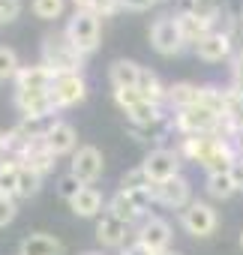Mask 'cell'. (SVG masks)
Segmentation results:
<instances>
[{"instance_id": "cell-1", "label": "cell", "mask_w": 243, "mask_h": 255, "mask_svg": "<svg viewBox=\"0 0 243 255\" xmlns=\"http://www.w3.org/2000/svg\"><path fill=\"white\" fill-rule=\"evenodd\" d=\"M42 63L48 69H54L57 75L63 72H78L84 63V54L69 42L66 33H48L42 42Z\"/></svg>"}, {"instance_id": "cell-2", "label": "cell", "mask_w": 243, "mask_h": 255, "mask_svg": "<svg viewBox=\"0 0 243 255\" xmlns=\"http://www.w3.org/2000/svg\"><path fill=\"white\" fill-rule=\"evenodd\" d=\"M177 129L183 135H219L222 129V114L204 108V105H192L183 108L177 114Z\"/></svg>"}, {"instance_id": "cell-3", "label": "cell", "mask_w": 243, "mask_h": 255, "mask_svg": "<svg viewBox=\"0 0 243 255\" xmlns=\"http://www.w3.org/2000/svg\"><path fill=\"white\" fill-rule=\"evenodd\" d=\"M63 33L69 36V42L81 54H90L99 45V15H93V12H75L69 18V24H66Z\"/></svg>"}, {"instance_id": "cell-4", "label": "cell", "mask_w": 243, "mask_h": 255, "mask_svg": "<svg viewBox=\"0 0 243 255\" xmlns=\"http://www.w3.org/2000/svg\"><path fill=\"white\" fill-rule=\"evenodd\" d=\"M180 225L186 228V234L192 237H210L219 225L216 219V210L204 201H189L183 210H180Z\"/></svg>"}, {"instance_id": "cell-5", "label": "cell", "mask_w": 243, "mask_h": 255, "mask_svg": "<svg viewBox=\"0 0 243 255\" xmlns=\"http://www.w3.org/2000/svg\"><path fill=\"white\" fill-rule=\"evenodd\" d=\"M141 168L150 177V183H165V180L180 174V153H174L168 147H156V150H150L144 156Z\"/></svg>"}, {"instance_id": "cell-6", "label": "cell", "mask_w": 243, "mask_h": 255, "mask_svg": "<svg viewBox=\"0 0 243 255\" xmlns=\"http://www.w3.org/2000/svg\"><path fill=\"white\" fill-rule=\"evenodd\" d=\"M150 42H153V48L159 51V54H177L180 48H183V33H180V24H177V15H162V18H156L153 21V27H150Z\"/></svg>"}, {"instance_id": "cell-7", "label": "cell", "mask_w": 243, "mask_h": 255, "mask_svg": "<svg viewBox=\"0 0 243 255\" xmlns=\"http://www.w3.org/2000/svg\"><path fill=\"white\" fill-rule=\"evenodd\" d=\"M87 93V84L81 78V72H63L54 78L51 84V99H54V108H69V105H78Z\"/></svg>"}, {"instance_id": "cell-8", "label": "cell", "mask_w": 243, "mask_h": 255, "mask_svg": "<svg viewBox=\"0 0 243 255\" xmlns=\"http://www.w3.org/2000/svg\"><path fill=\"white\" fill-rule=\"evenodd\" d=\"M102 168H105V159H102V153H99V147H93V144H84V147H78L75 153H72V174L81 180V183H96L99 177H102Z\"/></svg>"}, {"instance_id": "cell-9", "label": "cell", "mask_w": 243, "mask_h": 255, "mask_svg": "<svg viewBox=\"0 0 243 255\" xmlns=\"http://www.w3.org/2000/svg\"><path fill=\"white\" fill-rule=\"evenodd\" d=\"M15 105L24 120H45L48 114H54L51 90H15Z\"/></svg>"}, {"instance_id": "cell-10", "label": "cell", "mask_w": 243, "mask_h": 255, "mask_svg": "<svg viewBox=\"0 0 243 255\" xmlns=\"http://www.w3.org/2000/svg\"><path fill=\"white\" fill-rule=\"evenodd\" d=\"M150 189H153V201H159V204H165V207L180 210V207L189 204V183H186V177H180V174L171 177V180H165V183H153Z\"/></svg>"}, {"instance_id": "cell-11", "label": "cell", "mask_w": 243, "mask_h": 255, "mask_svg": "<svg viewBox=\"0 0 243 255\" xmlns=\"http://www.w3.org/2000/svg\"><path fill=\"white\" fill-rule=\"evenodd\" d=\"M75 141H78V135H75V126H72V123H66V120H51V123H48V129H45V144H48V150H51L54 156L72 153V150H75Z\"/></svg>"}, {"instance_id": "cell-12", "label": "cell", "mask_w": 243, "mask_h": 255, "mask_svg": "<svg viewBox=\"0 0 243 255\" xmlns=\"http://www.w3.org/2000/svg\"><path fill=\"white\" fill-rule=\"evenodd\" d=\"M57 72L48 69L45 63H36V66H21L18 75H15V90H51Z\"/></svg>"}, {"instance_id": "cell-13", "label": "cell", "mask_w": 243, "mask_h": 255, "mask_svg": "<svg viewBox=\"0 0 243 255\" xmlns=\"http://www.w3.org/2000/svg\"><path fill=\"white\" fill-rule=\"evenodd\" d=\"M126 234H129V225L123 219H117L111 213H105L96 225V240L105 246V249H117V246H123L126 243Z\"/></svg>"}, {"instance_id": "cell-14", "label": "cell", "mask_w": 243, "mask_h": 255, "mask_svg": "<svg viewBox=\"0 0 243 255\" xmlns=\"http://www.w3.org/2000/svg\"><path fill=\"white\" fill-rule=\"evenodd\" d=\"M195 54H198L201 60H207V63H216V60H222V57L231 54V36L222 33V30H213V33H207L204 39L195 42Z\"/></svg>"}, {"instance_id": "cell-15", "label": "cell", "mask_w": 243, "mask_h": 255, "mask_svg": "<svg viewBox=\"0 0 243 255\" xmlns=\"http://www.w3.org/2000/svg\"><path fill=\"white\" fill-rule=\"evenodd\" d=\"M21 165L30 168V171H36V174H45V171L54 168V153L48 150L45 135H42V138H33V141L24 147V153H21Z\"/></svg>"}, {"instance_id": "cell-16", "label": "cell", "mask_w": 243, "mask_h": 255, "mask_svg": "<svg viewBox=\"0 0 243 255\" xmlns=\"http://www.w3.org/2000/svg\"><path fill=\"white\" fill-rule=\"evenodd\" d=\"M141 72L144 69L135 60H114L111 69H108V78H111V87L114 90H138Z\"/></svg>"}, {"instance_id": "cell-17", "label": "cell", "mask_w": 243, "mask_h": 255, "mask_svg": "<svg viewBox=\"0 0 243 255\" xmlns=\"http://www.w3.org/2000/svg\"><path fill=\"white\" fill-rule=\"evenodd\" d=\"M138 240L147 243L153 252H162L171 243V225L165 219H159V216H150V219H144V225L138 231Z\"/></svg>"}, {"instance_id": "cell-18", "label": "cell", "mask_w": 243, "mask_h": 255, "mask_svg": "<svg viewBox=\"0 0 243 255\" xmlns=\"http://www.w3.org/2000/svg\"><path fill=\"white\" fill-rule=\"evenodd\" d=\"M18 252L21 255H63V243L57 237H51V234L36 231V234H27L21 240V249Z\"/></svg>"}, {"instance_id": "cell-19", "label": "cell", "mask_w": 243, "mask_h": 255, "mask_svg": "<svg viewBox=\"0 0 243 255\" xmlns=\"http://www.w3.org/2000/svg\"><path fill=\"white\" fill-rule=\"evenodd\" d=\"M69 207H72V213H75V216L90 219V216H96V213L102 210V192H99L96 186H84V189L69 201Z\"/></svg>"}, {"instance_id": "cell-20", "label": "cell", "mask_w": 243, "mask_h": 255, "mask_svg": "<svg viewBox=\"0 0 243 255\" xmlns=\"http://www.w3.org/2000/svg\"><path fill=\"white\" fill-rule=\"evenodd\" d=\"M168 102H171L177 111L192 108V105H198V102H201V87H198V84H192V81H177V84H171V87H168Z\"/></svg>"}, {"instance_id": "cell-21", "label": "cell", "mask_w": 243, "mask_h": 255, "mask_svg": "<svg viewBox=\"0 0 243 255\" xmlns=\"http://www.w3.org/2000/svg\"><path fill=\"white\" fill-rule=\"evenodd\" d=\"M108 213H111V216H117V219H123L126 225H132V222L141 216L138 204H135V201H132V195H129V192H123V189H120V192L108 201Z\"/></svg>"}, {"instance_id": "cell-22", "label": "cell", "mask_w": 243, "mask_h": 255, "mask_svg": "<svg viewBox=\"0 0 243 255\" xmlns=\"http://www.w3.org/2000/svg\"><path fill=\"white\" fill-rule=\"evenodd\" d=\"M177 24H180V33H183V39L186 42H198V39H204L207 33H213L210 30V24L213 21H204V18H198V15H189V12H180L177 15Z\"/></svg>"}, {"instance_id": "cell-23", "label": "cell", "mask_w": 243, "mask_h": 255, "mask_svg": "<svg viewBox=\"0 0 243 255\" xmlns=\"http://www.w3.org/2000/svg\"><path fill=\"white\" fill-rule=\"evenodd\" d=\"M138 93L144 96V102H153V105H159L162 99H168V87H162V81H159V78H156V72H150V69H144V72H141Z\"/></svg>"}, {"instance_id": "cell-24", "label": "cell", "mask_w": 243, "mask_h": 255, "mask_svg": "<svg viewBox=\"0 0 243 255\" xmlns=\"http://www.w3.org/2000/svg\"><path fill=\"white\" fill-rule=\"evenodd\" d=\"M204 189H207V195H210V198L225 201V198H231V195L237 192V183H234V177H231V174H207Z\"/></svg>"}, {"instance_id": "cell-25", "label": "cell", "mask_w": 243, "mask_h": 255, "mask_svg": "<svg viewBox=\"0 0 243 255\" xmlns=\"http://www.w3.org/2000/svg\"><path fill=\"white\" fill-rule=\"evenodd\" d=\"M123 114H126V120L135 123V126H153V123H159V117H162L159 105H153V102H138V105H132V108L123 111Z\"/></svg>"}, {"instance_id": "cell-26", "label": "cell", "mask_w": 243, "mask_h": 255, "mask_svg": "<svg viewBox=\"0 0 243 255\" xmlns=\"http://www.w3.org/2000/svg\"><path fill=\"white\" fill-rule=\"evenodd\" d=\"M18 177H21V162H0V195L15 198Z\"/></svg>"}, {"instance_id": "cell-27", "label": "cell", "mask_w": 243, "mask_h": 255, "mask_svg": "<svg viewBox=\"0 0 243 255\" xmlns=\"http://www.w3.org/2000/svg\"><path fill=\"white\" fill-rule=\"evenodd\" d=\"M75 3V12H93V15H111L120 0H72Z\"/></svg>"}, {"instance_id": "cell-28", "label": "cell", "mask_w": 243, "mask_h": 255, "mask_svg": "<svg viewBox=\"0 0 243 255\" xmlns=\"http://www.w3.org/2000/svg\"><path fill=\"white\" fill-rule=\"evenodd\" d=\"M39 180H42V174H36V171H30V168L21 165V177H18V192H15V198H30V195H36V192H39Z\"/></svg>"}, {"instance_id": "cell-29", "label": "cell", "mask_w": 243, "mask_h": 255, "mask_svg": "<svg viewBox=\"0 0 243 255\" xmlns=\"http://www.w3.org/2000/svg\"><path fill=\"white\" fill-rule=\"evenodd\" d=\"M18 54L6 45H0V81H6V78H15L18 75Z\"/></svg>"}, {"instance_id": "cell-30", "label": "cell", "mask_w": 243, "mask_h": 255, "mask_svg": "<svg viewBox=\"0 0 243 255\" xmlns=\"http://www.w3.org/2000/svg\"><path fill=\"white\" fill-rule=\"evenodd\" d=\"M144 186H150V177L144 174L141 165L132 168V171H126L123 180H120V189H123V192H135V189H144Z\"/></svg>"}, {"instance_id": "cell-31", "label": "cell", "mask_w": 243, "mask_h": 255, "mask_svg": "<svg viewBox=\"0 0 243 255\" xmlns=\"http://www.w3.org/2000/svg\"><path fill=\"white\" fill-rule=\"evenodd\" d=\"M84 186H87V183H81L72 171H69V174H63V177L57 180V192H60V198H66V201H72V198H75Z\"/></svg>"}, {"instance_id": "cell-32", "label": "cell", "mask_w": 243, "mask_h": 255, "mask_svg": "<svg viewBox=\"0 0 243 255\" xmlns=\"http://www.w3.org/2000/svg\"><path fill=\"white\" fill-rule=\"evenodd\" d=\"M33 12H36V18L51 21L63 12V0H33Z\"/></svg>"}, {"instance_id": "cell-33", "label": "cell", "mask_w": 243, "mask_h": 255, "mask_svg": "<svg viewBox=\"0 0 243 255\" xmlns=\"http://www.w3.org/2000/svg\"><path fill=\"white\" fill-rule=\"evenodd\" d=\"M21 15V0H0V24H9Z\"/></svg>"}, {"instance_id": "cell-34", "label": "cell", "mask_w": 243, "mask_h": 255, "mask_svg": "<svg viewBox=\"0 0 243 255\" xmlns=\"http://www.w3.org/2000/svg\"><path fill=\"white\" fill-rule=\"evenodd\" d=\"M114 99H117V105L123 108V111H129L132 105H138V102H144V96L138 93V90H114Z\"/></svg>"}, {"instance_id": "cell-35", "label": "cell", "mask_w": 243, "mask_h": 255, "mask_svg": "<svg viewBox=\"0 0 243 255\" xmlns=\"http://www.w3.org/2000/svg\"><path fill=\"white\" fill-rule=\"evenodd\" d=\"M12 219H15V201L0 195V228H6Z\"/></svg>"}, {"instance_id": "cell-36", "label": "cell", "mask_w": 243, "mask_h": 255, "mask_svg": "<svg viewBox=\"0 0 243 255\" xmlns=\"http://www.w3.org/2000/svg\"><path fill=\"white\" fill-rule=\"evenodd\" d=\"M123 255H156L147 243H141V240H135V243H129L126 249H123Z\"/></svg>"}, {"instance_id": "cell-37", "label": "cell", "mask_w": 243, "mask_h": 255, "mask_svg": "<svg viewBox=\"0 0 243 255\" xmlns=\"http://www.w3.org/2000/svg\"><path fill=\"white\" fill-rule=\"evenodd\" d=\"M153 3H156V0H120V6L135 9V12H141V9H150Z\"/></svg>"}, {"instance_id": "cell-38", "label": "cell", "mask_w": 243, "mask_h": 255, "mask_svg": "<svg viewBox=\"0 0 243 255\" xmlns=\"http://www.w3.org/2000/svg\"><path fill=\"white\" fill-rule=\"evenodd\" d=\"M231 75H234V87H243V54H237V60L231 66Z\"/></svg>"}, {"instance_id": "cell-39", "label": "cell", "mask_w": 243, "mask_h": 255, "mask_svg": "<svg viewBox=\"0 0 243 255\" xmlns=\"http://www.w3.org/2000/svg\"><path fill=\"white\" fill-rule=\"evenodd\" d=\"M231 177H234L237 189H243V156H237V162H234V168H231Z\"/></svg>"}, {"instance_id": "cell-40", "label": "cell", "mask_w": 243, "mask_h": 255, "mask_svg": "<svg viewBox=\"0 0 243 255\" xmlns=\"http://www.w3.org/2000/svg\"><path fill=\"white\" fill-rule=\"evenodd\" d=\"M156 255H183V252H177V249H162V252H156Z\"/></svg>"}, {"instance_id": "cell-41", "label": "cell", "mask_w": 243, "mask_h": 255, "mask_svg": "<svg viewBox=\"0 0 243 255\" xmlns=\"http://www.w3.org/2000/svg\"><path fill=\"white\" fill-rule=\"evenodd\" d=\"M3 147H6V132L0 129V150H3Z\"/></svg>"}, {"instance_id": "cell-42", "label": "cell", "mask_w": 243, "mask_h": 255, "mask_svg": "<svg viewBox=\"0 0 243 255\" xmlns=\"http://www.w3.org/2000/svg\"><path fill=\"white\" fill-rule=\"evenodd\" d=\"M240 249H243V231H240Z\"/></svg>"}, {"instance_id": "cell-43", "label": "cell", "mask_w": 243, "mask_h": 255, "mask_svg": "<svg viewBox=\"0 0 243 255\" xmlns=\"http://www.w3.org/2000/svg\"><path fill=\"white\" fill-rule=\"evenodd\" d=\"M84 255H99V252H84Z\"/></svg>"}, {"instance_id": "cell-44", "label": "cell", "mask_w": 243, "mask_h": 255, "mask_svg": "<svg viewBox=\"0 0 243 255\" xmlns=\"http://www.w3.org/2000/svg\"><path fill=\"white\" fill-rule=\"evenodd\" d=\"M240 93H243V87H240Z\"/></svg>"}]
</instances>
